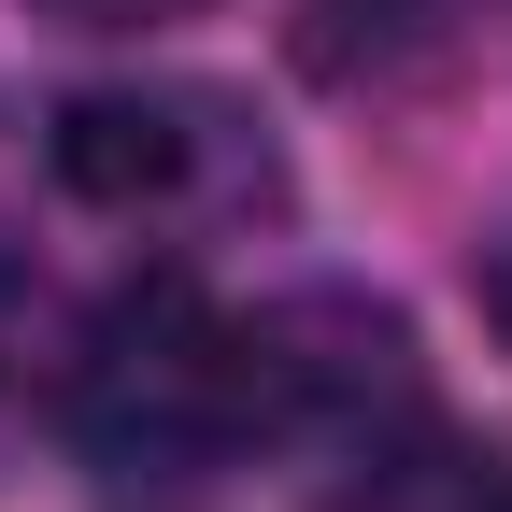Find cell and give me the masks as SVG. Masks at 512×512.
Masks as SVG:
<instances>
[{
	"label": "cell",
	"mask_w": 512,
	"mask_h": 512,
	"mask_svg": "<svg viewBox=\"0 0 512 512\" xmlns=\"http://www.w3.org/2000/svg\"><path fill=\"white\" fill-rule=\"evenodd\" d=\"M72 441L100 470H214L271 441V328L214 313L200 285H128L72 356Z\"/></svg>",
	"instance_id": "6da1fadb"
},
{
	"label": "cell",
	"mask_w": 512,
	"mask_h": 512,
	"mask_svg": "<svg viewBox=\"0 0 512 512\" xmlns=\"http://www.w3.org/2000/svg\"><path fill=\"white\" fill-rule=\"evenodd\" d=\"M214 143V100H72L57 128V171L86 185V200H171L185 171Z\"/></svg>",
	"instance_id": "7a4b0ae2"
},
{
	"label": "cell",
	"mask_w": 512,
	"mask_h": 512,
	"mask_svg": "<svg viewBox=\"0 0 512 512\" xmlns=\"http://www.w3.org/2000/svg\"><path fill=\"white\" fill-rule=\"evenodd\" d=\"M57 29H157V15H200V0H43Z\"/></svg>",
	"instance_id": "3957f363"
},
{
	"label": "cell",
	"mask_w": 512,
	"mask_h": 512,
	"mask_svg": "<svg viewBox=\"0 0 512 512\" xmlns=\"http://www.w3.org/2000/svg\"><path fill=\"white\" fill-rule=\"evenodd\" d=\"M441 512H512V470H484V484H456Z\"/></svg>",
	"instance_id": "277c9868"
},
{
	"label": "cell",
	"mask_w": 512,
	"mask_h": 512,
	"mask_svg": "<svg viewBox=\"0 0 512 512\" xmlns=\"http://www.w3.org/2000/svg\"><path fill=\"white\" fill-rule=\"evenodd\" d=\"M498 313H512V256H498Z\"/></svg>",
	"instance_id": "5b68a950"
}]
</instances>
